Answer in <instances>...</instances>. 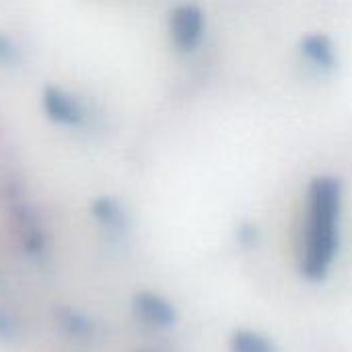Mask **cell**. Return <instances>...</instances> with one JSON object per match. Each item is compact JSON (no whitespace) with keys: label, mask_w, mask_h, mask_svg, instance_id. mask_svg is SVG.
I'll use <instances>...</instances> for the list:
<instances>
[{"label":"cell","mask_w":352,"mask_h":352,"mask_svg":"<svg viewBox=\"0 0 352 352\" xmlns=\"http://www.w3.org/2000/svg\"><path fill=\"white\" fill-rule=\"evenodd\" d=\"M340 188L334 179H316L309 190L305 235L301 245V272L309 280H322L338 252Z\"/></svg>","instance_id":"1"},{"label":"cell","mask_w":352,"mask_h":352,"mask_svg":"<svg viewBox=\"0 0 352 352\" xmlns=\"http://www.w3.org/2000/svg\"><path fill=\"white\" fill-rule=\"evenodd\" d=\"M231 352H278L272 340L254 332V330H239L231 336L229 342Z\"/></svg>","instance_id":"4"},{"label":"cell","mask_w":352,"mask_h":352,"mask_svg":"<svg viewBox=\"0 0 352 352\" xmlns=\"http://www.w3.org/2000/svg\"><path fill=\"white\" fill-rule=\"evenodd\" d=\"M173 37L179 45L192 47L202 35V14L192 6H182L173 12Z\"/></svg>","instance_id":"2"},{"label":"cell","mask_w":352,"mask_h":352,"mask_svg":"<svg viewBox=\"0 0 352 352\" xmlns=\"http://www.w3.org/2000/svg\"><path fill=\"white\" fill-rule=\"evenodd\" d=\"M307 52H309L316 60H320V62H328L330 56H332V52L324 45V39H320V37L307 41Z\"/></svg>","instance_id":"5"},{"label":"cell","mask_w":352,"mask_h":352,"mask_svg":"<svg viewBox=\"0 0 352 352\" xmlns=\"http://www.w3.org/2000/svg\"><path fill=\"white\" fill-rule=\"evenodd\" d=\"M138 311L142 314L144 320H148L151 324H157V326H169L175 320L173 307L155 295H142L138 299Z\"/></svg>","instance_id":"3"}]
</instances>
